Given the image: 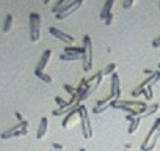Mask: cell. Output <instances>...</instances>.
Returning a JSON list of instances; mask_svg holds the SVG:
<instances>
[{"label":"cell","instance_id":"cell-9","mask_svg":"<svg viewBox=\"0 0 160 151\" xmlns=\"http://www.w3.org/2000/svg\"><path fill=\"white\" fill-rule=\"evenodd\" d=\"M110 95L115 98V99H119L121 98V81H119V76L115 72L112 76V84H110Z\"/></svg>","mask_w":160,"mask_h":151},{"label":"cell","instance_id":"cell-26","mask_svg":"<svg viewBox=\"0 0 160 151\" xmlns=\"http://www.w3.org/2000/svg\"><path fill=\"white\" fill-rule=\"evenodd\" d=\"M152 47H154V49H158V47H160V36L152 41Z\"/></svg>","mask_w":160,"mask_h":151},{"label":"cell","instance_id":"cell-3","mask_svg":"<svg viewBox=\"0 0 160 151\" xmlns=\"http://www.w3.org/2000/svg\"><path fill=\"white\" fill-rule=\"evenodd\" d=\"M41 36V16L36 13L30 14V38L33 43H38Z\"/></svg>","mask_w":160,"mask_h":151},{"label":"cell","instance_id":"cell-32","mask_svg":"<svg viewBox=\"0 0 160 151\" xmlns=\"http://www.w3.org/2000/svg\"><path fill=\"white\" fill-rule=\"evenodd\" d=\"M158 8H160V5H158Z\"/></svg>","mask_w":160,"mask_h":151},{"label":"cell","instance_id":"cell-11","mask_svg":"<svg viewBox=\"0 0 160 151\" xmlns=\"http://www.w3.org/2000/svg\"><path fill=\"white\" fill-rule=\"evenodd\" d=\"M75 118H80V106H78V107H75V109H72L68 115H64L61 126H63V128H69V124H71Z\"/></svg>","mask_w":160,"mask_h":151},{"label":"cell","instance_id":"cell-21","mask_svg":"<svg viewBox=\"0 0 160 151\" xmlns=\"http://www.w3.org/2000/svg\"><path fill=\"white\" fill-rule=\"evenodd\" d=\"M143 95H144V98H146V101H151L152 99V96H154V91H152V85H149L144 91H143Z\"/></svg>","mask_w":160,"mask_h":151},{"label":"cell","instance_id":"cell-16","mask_svg":"<svg viewBox=\"0 0 160 151\" xmlns=\"http://www.w3.org/2000/svg\"><path fill=\"white\" fill-rule=\"evenodd\" d=\"M140 123H141V118H135L133 121H130L127 132H129V134H135V132L138 131V128H140Z\"/></svg>","mask_w":160,"mask_h":151},{"label":"cell","instance_id":"cell-15","mask_svg":"<svg viewBox=\"0 0 160 151\" xmlns=\"http://www.w3.org/2000/svg\"><path fill=\"white\" fill-rule=\"evenodd\" d=\"M64 54L68 55H82L83 57V47H72V46H68L64 49Z\"/></svg>","mask_w":160,"mask_h":151},{"label":"cell","instance_id":"cell-2","mask_svg":"<svg viewBox=\"0 0 160 151\" xmlns=\"http://www.w3.org/2000/svg\"><path fill=\"white\" fill-rule=\"evenodd\" d=\"M80 123H82V134L85 138H91L93 137V126H91V120L87 110V106H80Z\"/></svg>","mask_w":160,"mask_h":151},{"label":"cell","instance_id":"cell-31","mask_svg":"<svg viewBox=\"0 0 160 151\" xmlns=\"http://www.w3.org/2000/svg\"><path fill=\"white\" fill-rule=\"evenodd\" d=\"M158 137H160V129H158Z\"/></svg>","mask_w":160,"mask_h":151},{"label":"cell","instance_id":"cell-24","mask_svg":"<svg viewBox=\"0 0 160 151\" xmlns=\"http://www.w3.org/2000/svg\"><path fill=\"white\" fill-rule=\"evenodd\" d=\"M55 102L58 104V109H61V107H66L68 106V101H64L63 98H60V96H57L55 98Z\"/></svg>","mask_w":160,"mask_h":151},{"label":"cell","instance_id":"cell-12","mask_svg":"<svg viewBox=\"0 0 160 151\" xmlns=\"http://www.w3.org/2000/svg\"><path fill=\"white\" fill-rule=\"evenodd\" d=\"M47 131H49V120L44 117V118H41V123H39V128H38L36 137H38V138H44L46 134H47Z\"/></svg>","mask_w":160,"mask_h":151},{"label":"cell","instance_id":"cell-18","mask_svg":"<svg viewBox=\"0 0 160 151\" xmlns=\"http://www.w3.org/2000/svg\"><path fill=\"white\" fill-rule=\"evenodd\" d=\"M71 2H72V0H58L57 7L53 8V13H57V14H58V13H60V11H61V10L64 8V7H68V5H69Z\"/></svg>","mask_w":160,"mask_h":151},{"label":"cell","instance_id":"cell-17","mask_svg":"<svg viewBox=\"0 0 160 151\" xmlns=\"http://www.w3.org/2000/svg\"><path fill=\"white\" fill-rule=\"evenodd\" d=\"M35 74H36V77L41 79L42 82H46V84H52V77H50L49 74H46L44 71H36V69H35Z\"/></svg>","mask_w":160,"mask_h":151},{"label":"cell","instance_id":"cell-14","mask_svg":"<svg viewBox=\"0 0 160 151\" xmlns=\"http://www.w3.org/2000/svg\"><path fill=\"white\" fill-rule=\"evenodd\" d=\"M157 112H158V104H149L140 118H141V120H143V118H148V117H151V115H154V113H157Z\"/></svg>","mask_w":160,"mask_h":151},{"label":"cell","instance_id":"cell-5","mask_svg":"<svg viewBox=\"0 0 160 151\" xmlns=\"http://www.w3.org/2000/svg\"><path fill=\"white\" fill-rule=\"evenodd\" d=\"M27 126H28V123H27V121H21L18 126H14V128H11L10 131L3 132V134H2V138H10V137L25 135V134H27Z\"/></svg>","mask_w":160,"mask_h":151},{"label":"cell","instance_id":"cell-19","mask_svg":"<svg viewBox=\"0 0 160 151\" xmlns=\"http://www.w3.org/2000/svg\"><path fill=\"white\" fill-rule=\"evenodd\" d=\"M60 58H61V60H64V61H72V60H83V57H82V55H68V54H63Z\"/></svg>","mask_w":160,"mask_h":151},{"label":"cell","instance_id":"cell-8","mask_svg":"<svg viewBox=\"0 0 160 151\" xmlns=\"http://www.w3.org/2000/svg\"><path fill=\"white\" fill-rule=\"evenodd\" d=\"M49 32H50V35H53L57 39H60L61 43H64L68 46H74V43H75V38H72L71 35H68V33H64V32H61V30H58L55 27H50Z\"/></svg>","mask_w":160,"mask_h":151},{"label":"cell","instance_id":"cell-1","mask_svg":"<svg viewBox=\"0 0 160 151\" xmlns=\"http://www.w3.org/2000/svg\"><path fill=\"white\" fill-rule=\"evenodd\" d=\"M83 71H91L93 69V41L87 35L83 36Z\"/></svg>","mask_w":160,"mask_h":151},{"label":"cell","instance_id":"cell-30","mask_svg":"<svg viewBox=\"0 0 160 151\" xmlns=\"http://www.w3.org/2000/svg\"><path fill=\"white\" fill-rule=\"evenodd\" d=\"M158 71H160V63H158Z\"/></svg>","mask_w":160,"mask_h":151},{"label":"cell","instance_id":"cell-20","mask_svg":"<svg viewBox=\"0 0 160 151\" xmlns=\"http://www.w3.org/2000/svg\"><path fill=\"white\" fill-rule=\"evenodd\" d=\"M11 25H13V16L10 14V16H7V21H5V27H3V32H5V33H8V32L11 30Z\"/></svg>","mask_w":160,"mask_h":151},{"label":"cell","instance_id":"cell-25","mask_svg":"<svg viewBox=\"0 0 160 151\" xmlns=\"http://www.w3.org/2000/svg\"><path fill=\"white\" fill-rule=\"evenodd\" d=\"M64 88H66V91H68L71 96H75V95H77V88H74V87H71V85H64Z\"/></svg>","mask_w":160,"mask_h":151},{"label":"cell","instance_id":"cell-10","mask_svg":"<svg viewBox=\"0 0 160 151\" xmlns=\"http://www.w3.org/2000/svg\"><path fill=\"white\" fill-rule=\"evenodd\" d=\"M113 101H115V98L112 96V95H108L105 99H101V101H98V104H96V107H94V113H102V112H105L108 107H112V104H113Z\"/></svg>","mask_w":160,"mask_h":151},{"label":"cell","instance_id":"cell-13","mask_svg":"<svg viewBox=\"0 0 160 151\" xmlns=\"http://www.w3.org/2000/svg\"><path fill=\"white\" fill-rule=\"evenodd\" d=\"M50 57H52V50H50V49L44 50V54H42L41 60H39V65L36 66V71H44V68L47 66V63H49V60H50Z\"/></svg>","mask_w":160,"mask_h":151},{"label":"cell","instance_id":"cell-29","mask_svg":"<svg viewBox=\"0 0 160 151\" xmlns=\"http://www.w3.org/2000/svg\"><path fill=\"white\" fill-rule=\"evenodd\" d=\"M78 151H87V149H85V148H80V149H78Z\"/></svg>","mask_w":160,"mask_h":151},{"label":"cell","instance_id":"cell-23","mask_svg":"<svg viewBox=\"0 0 160 151\" xmlns=\"http://www.w3.org/2000/svg\"><path fill=\"white\" fill-rule=\"evenodd\" d=\"M115 69H116V65H115V63H110L104 72H105V76H107V74H112V76H113V74H115Z\"/></svg>","mask_w":160,"mask_h":151},{"label":"cell","instance_id":"cell-28","mask_svg":"<svg viewBox=\"0 0 160 151\" xmlns=\"http://www.w3.org/2000/svg\"><path fill=\"white\" fill-rule=\"evenodd\" d=\"M49 2H50V0H44V5H49Z\"/></svg>","mask_w":160,"mask_h":151},{"label":"cell","instance_id":"cell-7","mask_svg":"<svg viewBox=\"0 0 160 151\" xmlns=\"http://www.w3.org/2000/svg\"><path fill=\"white\" fill-rule=\"evenodd\" d=\"M158 129H160V118H157V120L152 123V126H151L149 132H148V134H146V137H144V142L141 143V151H143L144 148H148V146H149V143L154 140V137H157V135H158Z\"/></svg>","mask_w":160,"mask_h":151},{"label":"cell","instance_id":"cell-22","mask_svg":"<svg viewBox=\"0 0 160 151\" xmlns=\"http://www.w3.org/2000/svg\"><path fill=\"white\" fill-rule=\"evenodd\" d=\"M135 2H137V0H124L122 8H124V10H130V8L135 5Z\"/></svg>","mask_w":160,"mask_h":151},{"label":"cell","instance_id":"cell-6","mask_svg":"<svg viewBox=\"0 0 160 151\" xmlns=\"http://www.w3.org/2000/svg\"><path fill=\"white\" fill-rule=\"evenodd\" d=\"M113 5H115V0H107L102 8V13L99 14V19L105 21L107 25H112L113 22Z\"/></svg>","mask_w":160,"mask_h":151},{"label":"cell","instance_id":"cell-4","mask_svg":"<svg viewBox=\"0 0 160 151\" xmlns=\"http://www.w3.org/2000/svg\"><path fill=\"white\" fill-rule=\"evenodd\" d=\"M82 5H83V0H72V2H71L68 7H64V8H63L58 14H55V16H57V19H58V21L66 19V18H69L71 14H74L77 10L82 8Z\"/></svg>","mask_w":160,"mask_h":151},{"label":"cell","instance_id":"cell-27","mask_svg":"<svg viewBox=\"0 0 160 151\" xmlns=\"http://www.w3.org/2000/svg\"><path fill=\"white\" fill-rule=\"evenodd\" d=\"M53 148L55 149H63V145L61 143H53Z\"/></svg>","mask_w":160,"mask_h":151}]
</instances>
